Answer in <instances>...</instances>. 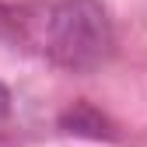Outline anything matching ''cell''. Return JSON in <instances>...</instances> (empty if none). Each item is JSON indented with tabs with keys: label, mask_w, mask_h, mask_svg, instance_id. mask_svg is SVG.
<instances>
[{
	"label": "cell",
	"mask_w": 147,
	"mask_h": 147,
	"mask_svg": "<svg viewBox=\"0 0 147 147\" xmlns=\"http://www.w3.org/2000/svg\"><path fill=\"white\" fill-rule=\"evenodd\" d=\"M11 112V91H7V84L0 81V116H7Z\"/></svg>",
	"instance_id": "cell-3"
},
{
	"label": "cell",
	"mask_w": 147,
	"mask_h": 147,
	"mask_svg": "<svg viewBox=\"0 0 147 147\" xmlns=\"http://www.w3.org/2000/svg\"><path fill=\"white\" fill-rule=\"evenodd\" d=\"M0 35L25 42L42 60L74 74L98 70L116 49V28L102 0H39L0 7Z\"/></svg>",
	"instance_id": "cell-1"
},
{
	"label": "cell",
	"mask_w": 147,
	"mask_h": 147,
	"mask_svg": "<svg viewBox=\"0 0 147 147\" xmlns=\"http://www.w3.org/2000/svg\"><path fill=\"white\" fill-rule=\"evenodd\" d=\"M60 126H63L67 133H81V137H95V140L112 137L109 119L102 112H95L91 105H74V109H67V112L60 116Z\"/></svg>",
	"instance_id": "cell-2"
}]
</instances>
